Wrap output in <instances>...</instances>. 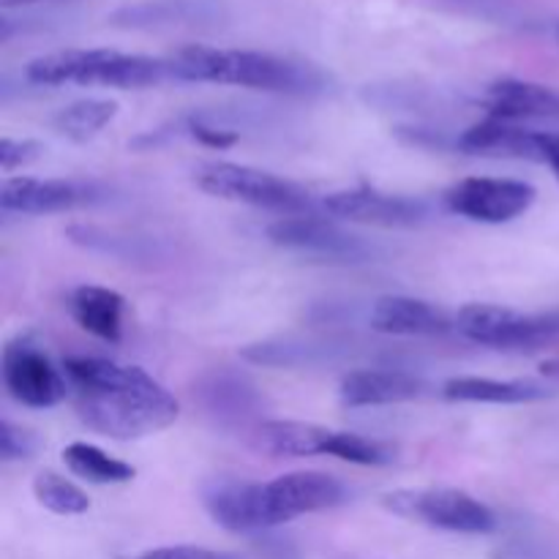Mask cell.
Here are the masks:
<instances>
[{"label":"cell","instance_id":"3957f363","mask_svg":"<svg viewBox=\"0 0 559 559\" xmlns=\"http://www.w3.org/2000/svg\"><path fill=\"white\" fill-rule=\"evenodd\" d=\"M25 76L36 85L151 87L175 80L169 58H147L118 49H60L31 60Z\"/></svg>","mask_w":559,"mask_h":559},{"label":"cell","instance_id":"1f68e13d","mask_svg":"<svg viewBox=\"0 0 559 559\" xmlns=\"http://www.w3.org/2000/svg\"><path fill=\"white\" fill-rule=\"evenodd\" d=\"M555 38H557V44H559V22H557V27H555Z\"/></svg>","mask_w":559,"mask_h":559},{"label":"cell","instance_id":"30bf717a","mask_svg":"<svg viewBox=\"0 0 559 559\" xmlns=\"http://www.w3.org/2000/svg\"><path fill=\"white\" fill-rule=\"evenodd\" d=\"M262 489H265V506L273 527L293 522L304 513L331 511L347 500L342 480L325 473H289L271 484H262Z\"/></svg>","mask_w":559,"mask_h":559},{"label":"cell","instance_id":"cb8c5ba5","mask_svg":"<svg viewBox=\"0 0 559 559\" xmlns=\"http://www.w3.org/2000/svg\"><path fill=\"white\" fill-rule=\"evenodd\" d=\"M202 402L216 415H249L257 396L254 388L246 385L240 377L211 374L202 382Z\"/></svg>","mask_w":559,"mask_h":559},{"label":"cell","instance_id":"7402d4cb","mask_svg":"<svg viewBox=\"0 0 559 559\" xmlns=\"http://www.w3.org/2000/svg\"><path fill=\"white\" fill-rule=\"evenodd\" d=\"M118 115V104L107 98H85L74 102L55 115L52 126L58 134L69 136L71 142H87Z\"/></svg>","mask_w":559,"mask_h":559},{"label":"cell","instance_id":"603a6c76","mask_svg":"<svg viewBox=\"0 0 559 559\" xmlns=\"http://www.w3.org/2000/svg\"><path fill=\"white\" fill-rule=\"evenodd\" d=\"M33 495H36L38 506H44L47 511L58 513V516H80L91 508L85 491L80 486H74L71 480H66L58 473H38L33 480Z\"/></svg>","mask_w":559,"mask_h":559},{"label":"cell","instance_id":"4dcf8cb0","mask_svg":"<svg viewBox=\"0 0 559 559\" xmlns=\"http://www.w3.org/2000/svg\"><path fill=\"white\" fill-rule=\"evenodd\" d=\"M31 3H41V0H0L3 9H16V5H31Z\"/></svg>","mask_w":559,"mask_h":559},{"label":"cell","instance_id":"4fadbf2b","mask_svg":"<svg viewBox=\"0 0 559 559\" xmlns=\"http://www.w3.org/2000/svg\"><path fill=\"white\" fill-rule=\"evenodd\" d=\"M205 508L213 522L229 533H262L273 527L262 484L216 480L205 489Z\"/></svg>","mask_w":559,"mask_h":559},{"label":"cell","instance_id":"d6986e66","mask_svg":"<svg viewBox=\"0 0 559 559\" xmlns=\"http://www.w3.org/2000/svg\"><path fill=\"white\" fill-rule=\"evenodd\" d=\"M333 429L317 424H300V420H265L257 429L254 442L267 456H328Z\"/></svg>","mask_w":559,"mask_h":559},{"label":"cell","instance_id":"5b68a950","mask_svg":"<svg viewBox=\"0 0 559 559\" xmlns=\"http://www.w3.org/2000/svg\"><path fill=\"white\" fill-rule=\"evenodd\" d=\"M459 333L495 349H546L559 344V311L522 314L495 304H469L456 314Z\"/></svg>","mask_w":559,"mask_h":559},{"label":"cell","instance_id":"ba28073f","mask_svg":"<svg viewBox=\"0 0 559 559\" xmlns=\"http://www.w3.org/2000/svg\"><path fill=\"white\" fill-rule=\"evenodd\" d=\"M3 385L25 407L47 409L66 399V380L49 355L27 336L3 347Z\"/></svg>","mask_w":559,"mask_h":559},{"label":"cell","instance_id":"4316f807","mask_svg":"<svg viewBox=\"0 0 559 559\" xmlns=\"http://www.w3.org/2000/svg\"><path fill=\"white\" fill-rule=\"evenodd\" d=\"M44 153V145L36 140H11V136H3L0 140V167L3 173H14V169L27 167V164L36 162Z\"/></svg>","mask_w":559,"mask_h":559},{"label":"cell","instance_id":"52a82bcc","mask_svg":"<svg viewBox=\"0 0 559 559\" xmlns=\"http://www.w3.org/2000/svg\"><path fill=\"white\" fill-rule=\"evenodd\" d=\"M535 189L513 178H464L445 191L448 211L480 224H506L533 207Z\"/></svg>","mask_w":559,"mask_h":559},{"label":"cell","instance_id":"e0dca14e","mask_svg":"<svg viewBox=\"0 0 559 559\" xmlns=\"http://www.w3.org/2000/svg\"><path fill=\"white\" fill-rule=\"evenodd\" d=\"M489 118L502 120H559V91L524 80L491 82L484 96Z\"/></svg>","mask_w":559,"mask_h":559},{"label":"cell","instance_id":"8992f818","mask_svg":"<svg viewBox=\"0 0 559 559\" xmlns=\"http://www.w3.org/2000/svg\"><path fill=\"white\" fill-rule=\"evenodd\" d=\"M385 508L409 522L462 535H486L497 530L489 506L459 489H404L385 497Z\"/></svg>","mask_w":559,"mask_h":559},{"label":"cell","instance_id":"f546056e","mask_svg":"<svg viewBox=\"0 0 559 559\" xmlns=\"http://www.w3.org/2000/svg\"><path fill=\"white\" fill-rule=\"evenodd\" d=\"M544 164H549L559 178V134H551V131H546L544 140Z\"/></svg>","mask_w":559,"mask_h":559},{"label":"cell","instance_id":"9c48e42d","mask_svg":"<svg viewBox=\"0 0 559 559\" xmlns=\"http://www.w3.org/2000/svg\"><path fill=\"white\" fill-rule=\"evenodd\" d=\"M267 238L282 249L333 262H364L371 257V246L364 238L344 233L336 224L314 216V213L282 216L267 227Z\"/></svg>","mask_w":559,"mask_h":559},{"label":"cell","instance_id":"5bb4252c","mask_svg":"<svg viewBox=\"0 0 559 559\" xmlns=\"http://www.w3.org/2000/svg\"><path fill=\"white\" fill-rule=\"evenodd\" d=\"M544 140L546 131L524 129L513 120L489 118L484 123H475L459 136V147L473 156H495V158H527V162H544Z\"/></svg>","mask_w":559,"mask_h":559},{"label":"cell","instance_id":"d4e9b609","mask_svg":"<svg viewBox=\"0 0 559 559\" xmlns=\"http://www.w3.org/2000/svg\"><path fill=\"white\" fill-rule=\"evenodd\" d=\"M328 456L342 459V462L349 464H360V467H382V464H391L396 459V451L385 445V442L355 435V431H333Z\"/></svg>","mask_w":559,"mask_h":559},{"label":"cell","instance_id":"9a60e30c","mask_svg":"<svg viewBox=\"0 0 559 559\" xmlns=\"http://www.w3.org/2000/svg\"><path fill=\"white\" fill-rule=\"evenodd\" d=\"M426 393L420 377L399 369H355L338 385L344 407H380V404L413 402Z\"/></svg>","mask_w":559,"mask_h":559},{"label":"cell","instance_id":"7a4b0ae2","mask_svg":"<svg viewBox=\"0 0 559 559\" xmlns=\"http://www.w3.org/2000/svg\"><path fill=\"white\" fill-rule=\"evenodd\" d=\"M175 80L216 82L267 93H314L325 87V76L309 63L254 49L183 47L169 58Z\"/></svg>","mask_w":559,"mask_h":559},{"label":"cell","instance_id":"484cf974","mask_svg":"<svg viewBox=\"0 0 559 559\" xmlns=\"http://www.w3.org/2000/svg\"><path fill=\"white\" fill-rule=\"evenodd\" d=\"M33 451H36V437L22 426L11 424V420H3V426H0V459L20 462V459L31 456Z\"/></svg>","mask_w":559,"mask_h":559},{"label":"cell","instance_id":"83f0119b","mask_svg":"<svg viewBox=\"0 0 559 559\" xmlns=\"http://www.w3.org/2000/svg\"><path fill=\"white\" fill-rule=\"evenodd\" d=\"M136 559H243L233 551L202 549V546H164V549H151Z\"/></svg>","mask_w":559,"mask_h":559},{"label":"cell","instance_id":"7c38bea8","mask_svg":"<svg viewBox=\"0 0 559 559\" xmlns=\"http://www.w3.org/2000/svg\"><path fill=\"white\" fill-rule=\"evenodd\" d=\"M96 197L98 191L93 186L60 178H5L0 186L3 213H22V216L76 211L96 202Z\"/></svg>","mask_w":559,"mask_h":559},{"label":"cell","instance_id":"2e32d148","mask_svg":"<svg viewBox=\"0 0 559 559\" xmlns=\"http://www.w3.org/2000/svg\"><path fill=\"white\" fill-rule=\"evenodd\" d=\"M371 328L388 336H440L456 328V320L437 309L429 300L404 298V295H385L371 306Z\"/></svg>","mask_w":559,"mask_h":559},{"label":"cell","instance_id":"ffe728a7","mask_svg":"<svg viewBox=\"0 0 559 559\" xmlns=\"http://www.w3.org/2000/svg\"><path fill=\"white\" fill-rule=\"evenodd\" d=\"M448 402L484 404H527L551 396L549 388L530 380H489V377H456L442 385Z\"/></svg>","mask_w":559,"mask_h":559},{"label":"cell","instance_id":"44dd1931","mask_svg":"<svg viewBox=\"0 0 559 559\" xmlns=\"http://www.w3.org/2000/svg\"><path fill=\"white\" fill-rule=\"evenodd\" d=\"M66 467L71 469L80 478L91 480V484H129L136 475V469L131 464L120 462V459L109 456L102 448L87 445V442H71L63 451Z\"/></svg>","mask_w":559,"mask_h":559},{"label":"cell","instance_id":"ac0fdd59","mask_svg":"<svg viewBox=\"0 0 559 559\" xmlns=\"http://www.w3.org/2000/svg\"><path fill=\"white\" fill-rule=\"evenodd\" d=\"M69 311L76 325L102 342L118 344L123 338V295L115 289L96 287V284H82L71 293Z\"/></svg>","mask_w":559,"mask_h":559},{"label":"cell","instance_id":"277c9868","mask_svg":"<svg viewBox=\"0 0 559 559\" xmlns=\"http://www.w3.org/2000/svg\"><path fill=\"white\" fill-rule=\"evenodd\" d=\"M194 183L211 197L243 202V205L260 207V211L282 213V216H306V213H314L311 194L306 189H300L298 183L265 173V169L243 167V164H202L194 173Z\"/></svg>","mask_w":559,"mask_h":559},{"label":"cell","instance_id":"6da1fadb","mask_svg":"<svg viewBox=\"0 0 559 559\" xmlns=\"http://www.w3.org/2000/svg\"><path fill=\"white\" fill-rule=\"evenodd\" d=\"M76 415L87 429L112 440H140L178 420L180 404L140 366L107 358H66Z\"/></svg>","mask_w":559,"mask_h":559},{"label":"cell","instance_id":"f1b7e54d","mask_svg":"<svg viewBox=\"0 0 559 559\" xmlns=\"http://www.w3.org/2000/svg\"><path fill=\"white\" fill-rule=\"evenodd\" d=\"M189 131H191V136H194L197 142H202V145L218 147V151L238 142V134H233V131H224V129H213V126H205L202 120H191Z\"/></svg>","mask_w":559,"mask_h":559},{"label":"cell","instance_id":"8fae6325","mask_svg":"<svg viewBox=\"0 0 559 559\" xmlns=\"http://www.w3.org/2000/svg\"><path fill=\"white\" fill-rule=\"evenodd\" d=\"M325 211L336 218L374 227H418L429 216L426 202L377 189H349L325 197Z\"/></svg>","mask_w":559,"mask_h":559}]
</instances>
